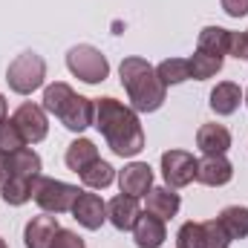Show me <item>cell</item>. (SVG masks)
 Returning a JSON list of instances; mask_svg holds the SVG:
<instances>
[{
    "instance_id": "1",
    "label": "cell",
    "mask_w": 248,
    "mask_h": 248,
    "mask_svg": "<svg viewBox=\"0 0 248 248\" xmlns=\"http://www.w3.org/2000/svg\"><path fill=\"white\" fill-rule=\"evenodd\" d=\"M95 127L107 139L110 150L116 156H139L144 150V130L133 107H127L116 98H98L95 101Z\"/></svg>"
},
{
    "instance_id": "2",
    "label": "cell",
    "mask_w": 248,
    "mask_h": 248,
    "mask_svg": "<svg viewBox=\"0 0 248 248\" xmlns=\"http://www.w3.org/2000/svg\"><path fill=\"white\" fill-rule=\"evenodd\" d=\"M119 75H122V84L127 90V98H130V107L136 113H156L162 104H165V95H168V87L162 84V78L156 75V69L144 58H124L119 66Z\"/></svg>"
},
{
    "instance_id": "3",
    "label": "cell",
    "mask_w": 248,
    "mask_h": 248,
    "mask_svg": "<svg viewBox=\"0 0 248 248\" xmlns=\"http://www.w3.org/2000/svg\"><path fill=\"white\" fill-rule=\"evenodd\" d=\"M44 110L52 113L66 130H75V133L87 130L90 124L95 122V101L78 95L63 81H55V84L46 87V93H44Z\"/></svg>"
},
{
    "instance_id": "4",
    "label": "cell",
    "mask_w": 248,
    "mask_h": 248,
    "mask_svg": "<svg viewBox=\"0 0 248 248\" xmlns=\"http://www.w3.org/2000/svg\"><path fill=\"white\" fill-rule=\"evenodd\" d=\"M46 78V63L38 52H20L6 69V81L17 95H32L35 90L44 87Z\"/></svg>"
},
{
    "instance_id": "5",
    "label": "cell",
    "mask_w": 248,
    "mask_h": 248,
    "mask_svg": "<svg viewBox=\"0 0 248 248\" xmlns=\"http://www.w3.org/2000/svg\"><path fill=\"white\" fill-rule=\"evenodd\" d=\"M78 187L66 185L61 179H49V176H38L32 182V199L46 211V214H66L72 211V202L78 199Z\"/></svg>"
},
{
    "instance_id": "6",
    "label": "cell",
    "mask_w": 248,
    "mask_h": 248,
    "mask_svg": "<svg viewBox=\"0 0 248 248\" xmlns=\"http://www.w3.org/2000/svg\"><path fill=\"white\" fill-rule=\"evenodd\" d=\"M66 66L75 78H81L84 84H101L107 75H110V63L107 58L90 46V44H78L66 52Z\"/></svg>"
},
{
    "instance_id": "7",
    "label": "cell",
    "mask_w": 248,
    "mask_h": 248,
    "mask_svg": "<svg viewBox=\"0 0 248 248\" xmlns=\"http://www.w3.org/2000/svg\"><path fill=\"white\" fill-rule=\"evenodd\" d=\"M12 122L17 124V130H20V136H23L26 144H38V141H44L46 133H49V122H46L44 107H38V104H32V101H23V104L15 110Z\"/></svg>"
},
{
    "instance_id": "8",
    "label": "cell",
    "mask_w": 248,
    "mask_h": 248,
    "mask_svg": "<svg viewBox=\"0 0 248 248\" xmlns=\"http://www.w3.org/2000/svg\"><path fill=\"white\" fill-rule=\"evenodd\" d=\"M162 176L170 187H185L196 179V159L187 150H168L162 153Z\"/></svg>"
},
{
    "instance_id": "9",
    "label": "cell",
    "mask_w": 248,
    "mask_h": 248,
    "mask_svg": "<svg viewBox=\"0 0 248 248\" xmlns=\"http://www.w3.org/2000/svg\"><path fill=\"white\" fill-rule=\"evenodd\" d=\"M72 217H75L84 228L98 231V228L104 225V219H107V205L101 202L98 193H87V190H81L78 199L72 202Z\"/></svg>"
},
{
    "instance_id": "10",
    "label": "cell",
    "mask_w": 248,
    "mask_h": 248,
    "mask_svg": "<svg viewBox=\"0 0 248 248\" xmlns=\"http://www.w3.org/2000/svg\"><path fill=\"white\" fill-rule=\"evenodd\" d=\"M58 231H61L58 217H49V214L32 217L26 222V231H23V246L26 248H52Z\"/></svg>"
},
{
    "instance_id": "11",
    "label": "cell",
    "mask_w": 248,
    "mask_h": 248,
    "mask_svg": "<svg viewBox=\"0 0 248 248\" xmlns=\"http://www.w3.org/2000/svg\"><path fill=\"white\" fill-rule=\"evenodd\" d=\"M234 176V165L225 156H205L202 162H196V182L208 187H222L231 182Z\"/></svg>"
},
{
    "instance_id": "12",
    "label": "cell",
    "mask_w": 248,
    "mask_h": 248,
    "mask_svg": "<svg viewBox=\"0 0 248 248\" xmlns=\"http://www.w3.org/2000/svg\"><path fill=\"white\" fill-rule=\"evenodd\" d=\"M196 147L205 156H225L231 147V130L225 124H202L196 130Z\"/></svg>"
},
{
    "instance_id": "13",
    "label": "cell",
    "mask_w": 248,
    "mask_h": 248,
    "mask_svg": "<svg viewBox=\"0 0 248 248\" xmlns=\"http://www.w3.org/2000/svg\"><path fill=\"white\" fill-rule=\"evenodd\" d=\"M119 187H122V193L127 196H144L150 187H153V170H150V165H144V162H133V165H127L122 173H119Z\"/></svg>"
},
{
    "instance_id": "14",
    "label": "cell",
    "mask_w": 248,
    "mask_h": 248,
    "mask_svg": "<svg viewBox=\"0 0 248 248\" xmlns=\"http://www.w3.org/2000/svg\"><path fill=\"white\" fill-rule=\"evenodd\" d=\"M133 237L139 248H159L165 243L168 231H165V219L153 217V214H139L136 225H133Z\"/></svg>"
},
{
    "instance_id": "15",
    "label": "cell",
    "mask_w": 248,
    "mask_h": 248,
    "mask_svg": "<svg viewBox=\"0 0 248 248\" xmlns=\"http://www.w3.org/2000/svg\"><path fill=\"white\" fill-rule=\"evenodd\" d=\"M139 199L136 196H116V199H110V205H107V219L119 228V231H130L133 225H136V219H139Z\"/></svg>"
},
{
    "instance_id": "16",
    "label": "cell",
    "mask_w": 248,
    "mask_h": 248,
    "mask_svg": "<svg viewBox=\"0 0 248 248\" xmlns=\"http://www.w3.org/2000/svg\"><path fill=\"white\" fill-rule=\"evenodd\" d=\"M147 214H153V217H159V219H170V217H176V211H179V193H173V187H150L147 193Z\"/></svg>"
},
{
    "instance_id": "17",
    "label": "cell",
    "mask_w": 248,
    "mask_h": 248,
    "mask_svg": "<svg viewBox=\"0 0 248 248\" xmlns=\"http://www.w3.org/2000/svg\"><path fill=\"white\" fill-rule=\"evenodd\" d=\"M240 101H243V90H240L234 81H222V84H217L214 93H211V110H214L217 116H231V113H237Z\"/></svg>"
},
{
    "instance_id": "18",
    "label": "cell",
    "mask_w": 248,
    "mask_h": 248,
    "mask_svg": "<svg viewBox=\"0 0 248 248\" xmlns=\"http://www.w3.org/2000/svg\"><path fill=\"white\" fill-rule=\"evenodd\" d=\"M217 219H219V225L225 228V234L231 240H246L248 237V208L228 205V208H222V214Z\"/></svg>"
},
{
    "instance_id": "19",
    "label": "cell",
    "mask_w": 248,
    "mask_h": 248,
    "mask_svg": "<svg viewBox=\"0 0 248 248\" xmlns=\"http://www.w3.org/2000/svg\"><path fill=\"white\" fill-rule=\"evenodd\" d=\"M228 46H231V29H222V26H205V29L199 32V46H196V49L225 58V55H228Z\"/></svg>"
},
{
    "instance_id": "20",
    "label": "cell",
    "mask_w": 248,
    "mask_h": 248,
    "mask_svg": "<svg viewBox=\"0 0 248 248\" xmlns=\"http://www.w3.org/2000/svg\"><path fill=\"white\" fill-rule=\"evenodd\" d=\"M98 159V147L90 141V139H75L69 147H66V168L81 173L87 165H93Z\"/></svg>"
},
{
    "instance_id": "21",
    "label": "cell",
    "mask_w": 248,
    "mask_h": 248,
    "mask_svg": "<svg viewBox=\"0 0 248 248\" xmlns=\"http://www.w3.org/2000/svg\"><path fill=\"white\" fill-rule=\"evenodd\" d=\"M9 156H12V176H23V179H38L41 176V156L35 150L20 147V150H15Z\"/></svg>"
},
{
    "instance_id": "22",
    "label": "cell",
    "mask_w": 248,
    "mask_h": 248,
    "mask_svg": "<svg viewBox=\"0 0 248 248\" xmlns=\"http://www.w3.org/2000/svg\"><path fill=\"white\" fill-rule=\"evenodd\" d=\"M187 66H190V78L205 81V78H214V75L222 69V58H219V55H211V52L196 49V52L187 58Z\"/></svg>"
},
{
    "instance_id": "23",
    "label": "cell",
    "mask_w": 248,
    "mask_h": 248,
    "mask_svg": "<svg viewBox=\"0 0 248 248\" xmlns=\"http://www.w3.org/2000/svg\"><path fill=\"white\" fill-rule=\"evenodd\" d=\"M32 182L35 179H23V176H12L0 185V193H3V202L6 205H23L32 199Z\"/></svg>"
},
{
    "instance_id": "24",
    "label": "cell",
    "mask_w": 248,
    "mask_h": 248,
    "mask_svg": "<svg viewBox=\"0 0 248 248\" xmlns=\"http://www.w3.org/2000/svg\"><path fill=\"white\" fill-rule=\"evenodd\" d=\"M78 176H81V182H84L87 187H107L110 182H113V176H116V173H113V165H110V162L95 159V162H93V165H87Z\"/></svg>"
},
{
    "instance_id": "25",
    "label": "cell",
    "mask_w": 248,
    "mask_h": 248,
    "mask_svg": "<svg viewBox=\"0 0 248 248\" xmlns=\"http://www.w3.org/2000/svg\"><path fill=\"white\" fill-rule=\"evenodd\" d=\"M228 246H231V237L225 234L219 219L199 222V248H228Z\"/></svg>"
},
{
    "instance_id": "26",
    "label": "cell",
    "mask_w": 248,
    "mask_h": 248,
    "mask_svg": "<svg viewBox=\"0 0 248 248\" xmlns=\"http://www.w3.org/2000/svg\"><path fill=\"white\" fill-rule=\"evenodd\" d=\"M156 75L162 78V84L165 87H170V84H182L190 78V66H187L185 58H168V61H162L156 66Z\"/></svg>"
},
{
    "instance_id": "27",
    "label": "cell",
    "mask_w": 248,
    "mask_h": 248,
    "mask_svg": "<svg viewBox=\"0 0 248 248\" xmlns=\"http://www.w3.org/2000/svg\"><path fill=\"white\" fill-rule=\"evenodd\" d=\"M20 147H26V141H23L17 124L12 122V119H3V122H0V150L15 153V150H20Z\"/></svg>"
},
{
    "instance_id": "28",
    "label": "cell",
    "mask_w": 248,
    "mask_h": 248,
    "mask_svg": "<svg viewBox=\"0 0 248 248\" xmlns=\"http://www.w3.org/2000/svg\"><path fill=\"white\" fill-rule=\"evenodd\" d=\"M176 246L179 248H199V222H185L176 234Z\"/></svg>"
},
{
    "instance_id": "29",
    "label": "cell",
    "mask_w": 248,
    "mask_h": 248,
    "mask_svg": "<svg viewBox=\"0 0 248 248\" xmlns=\"http://www.w3.org/2000/svg\"><path fill=\"white\" fill-rule=\"evenodd\" d=\"M228 55H234L237 61H248V41H246V32H231V46H228Z\"/></svg>"
},
{
    "instance_id": "30",
    "label": "cell",
    "mask_w": 248,
    "mask_h": 248,
    "mask_svg": "<svg viewBox=\"0 0 248 248\" xmlns=\"http://www.w3.org/2000/svg\"><path fill=\"white\" fill-rule=\"evenodd\" d=\"M52 248H84V240H81L75 231H66V228H61V231L55 234V243H52Z\"/></svg>"
},
{
    "instance_id": "31",
    "label": "cell",
    "mask_w": 248,
    "mask_h": 248,
    "mask_svg": "<svg viewBox=\"0 0 248 248\" xmlns=\"http://www.w3.org/2000/svg\"><path fill=\"white\" fill-rule=\"evenodd\" d=\"M222 9L231 17H243V15H248V0H222Z\"/></svg>"
},
{
    "instance_id": "32",
    "label": "cell",
    "mask_w": 248,
    "mask_h": 248,
    "mask_svg": "<svg viewBox=\"0 0 248 248\" xmlns=\"http://www.w3.org/2000/svg\"><path fill=\"white\" fill-rule=\"evenodd\" d=\"M12 176V156L6 150H0V185Z\"/></svg>"
},
{
    "instance_id": "33",
    "label": "cell",
    "mask_w": 248,
    "mask_h": 248,
    "mask_svg": "<svg viewBox=\"0 0 248 248\" xmlns=\"http://www.w3.org/2000/svg\"><path fill=\"white\" fill-rule=\"evenodd\" d=\"M6 119V98H3V93H0V122Z\"/></svg>"
},
{
    "instance_id": "34",
    "label": "cell",
    "mask_w": 248,
    "mask_h": 248,
    "mask_svg": "<svg viewBox=\"0 0 248 248\" xmlns=\"http://www.w3.org/2000/svg\"><path fill=\"white\" fill-rule=\"evenodd\" d=\"M0 248H6V243H3V240H0Z\"/></svg>"
},
{
    "instance_id": "35",
    "label": "cell",
    "mask_w": 248,
    "mask_h": 248,
    "mask_svg": "<svg viewBox=\"0 0 248 248\" xmlns=\"http://www.w3.org/2000/svg\"><path fill=\"white\" fill-rule=\"evenodd\" d=\"M246 104H248V93H246Z\"/></svg>"
},
{
    "instance_id": "36",
    "label": "cell",
    "mask_w": 248,
    "mask_h": 248,
    "mask_svg": "<svg viewBox=\"0 0 248 248\" xmlns=\"http://www.w3.org/2000/svg\"><path fill=\"white\" fill-rule=\"evenodd\" d=\"M246 41H248V32H246Z\"/></svg>"
}]
</instances>
